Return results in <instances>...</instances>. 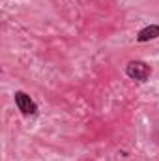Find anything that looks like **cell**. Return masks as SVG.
<instances>
[{
	"label": "cell",
	"instance_id": "obj_3",
	"mask_svg": "<svg viewBox=\"0 0 159 161\" xmlns=\"http://www.w3.org/2000/svg\"><path fill=\"white\" fill-rule=\"evenodd\" d=\"M156 38H159V26L157 25L144 26V28L137 34V41H139V43H146V41L156 40Z\"/></svg>",
	"mask_w": 159,
	"mask_h": 161
},
{
	"label": "cell",
	"instance_id": "obj_1",
	"mask_svg": "<svg viewBox=\"0 0 159 161\" xmlns=\"http://www.w3.org/2000/svg\"><path fill=\"white\" fill-rule=\"evenodd\" d=\"M125 73H127L129 79L144 82V80H148L152 69H150V66H148L146 62H142V60H131V62L125 66Z\"/></svg>",
	"mask_w": 159,
	"mask_h": 161
},
{
	"label": "cell",
	"instance_id": "obj_2",
	"mask_svg": "<svg viewBox=\"0 0 159 161\" xmlns=\"http://www.w3.org/2000/svg\"><path fill=\"white\" fill-rule=\"evenodd\" d=\"M15 105H17V109L25 114V116H32V114H36L38 113V105L32 101V97L28 96V94H25V92H15Z\"/></svg>",
	"mask_w": 159,
	"mask_h": 161
}]
</instances>
